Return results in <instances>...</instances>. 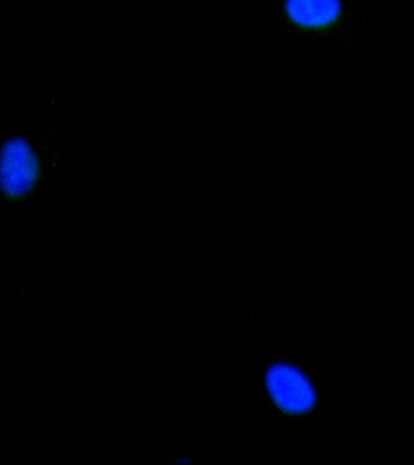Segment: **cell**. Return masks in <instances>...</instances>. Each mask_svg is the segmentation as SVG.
Wrapping results in <instances>:
<instances>
[{"label": "cell", "mask_w": 414, "mask_h": 465, "mask_svg": "<svg viewBox=\"0 0 414 465\" xmlns=\"http://www.w3.org/2000/svg\"><path fill=\"white\" fill-rule=\"evenodd\" d=\"M267 385L276 405L287 413H304L314 406V388L303 373L292 366L276 363L271 367Z\"/></svg>", "instance_id": "cell-1"}, {"label": "cell", "mask_w": 414, "mask_h": 465, "mask_svg": "<svg viewBox=\"0 0 414 465\" xmlns=\"http://www.w3.org/2000/svg\"><path fill=\"white\" fill-rule=\"evenodd\" d=\"M38 176L34 153L22 140H11L4 145L0 158V185L11 196L24 194Z\"/></svg>", "instance_id": "cell-2"}, {"label": "cell", "mask_w": 414, "mask_h": 465, "mask_svg": "<svg viewBox=\"0 0 414 465\" xmlns=\"http://www.w3.org/2000/svg\"><path fill=\"white\" fill-rule=\"evenodd\" d=\"M286 10L301 27L322 29L338 20L341 7L340 0H287Z\"/></svg>", "instance_id": "cell-3"}]
</instances>
